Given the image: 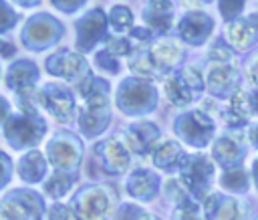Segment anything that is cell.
Here are the masks:
<instances>
[{
    "instance_id": "12",
    "label": "cell",
    "mask_w": 258,
    "mask_h": 220,
    "mask_svg": "<svg viewBox=\"0 0 258 220\" xmlns=\"http://www.w3.org/2000/svg\"><path fill=\"white\" fill-rule=\"evenodd\" d=\"M131 151L123 135H109L99 139L91 149V163L103 176H121L129 168Z\"/></svg>"
},
{
    "instance_id": "44",
    "label": "cell",
    "mask_w": 258,
    "mask_h": 220,
    "mask_svg": "<svg viewBox=\"0 0 258 220\" xmlns=\"http://www.w3.org/2000/svg\"><path fill=\"white\" fill-rule=\"evenodd\" d=\"M10 115H12V105H10V101L0 95V127H4V123L8 121Z\"/></svg>"
},
{
    "instance_id": "10",
    "label": "cell",
    "mask_w": 258,
    "mask_h": 220,
    "mask_svg": "<svg viewBox=\"0 0 258 220\" xmlns=\"http://www.w3.org/2000/svg\"><path fill=\"white\" fill-rule=\"evenodd\" d=\"M4 139L8 145L16 151L32 149L40 139L46 135L48 125L42 115H24V113H12L8 121L2 127Z\"/></svg>"
},
{
    "instance_id": "4",
    "label": "cell",
    "mask_w": 258,
    "mask_h": 220,
    "mask_svg": "<svg viewBox=\"0 0 258 220\" xmlns=\"http://www.w3.org/2000/svg\"><path fill=\"white\" fill-rule=\"evenodd\" d=\"M157 99L159 95L155 85L137 77H125L117 85L115 93V105L127 117H141L155 111Z\"/></svg>"
},
{
    "instance_id": "38",
    "label": "cell",
    "mask_w": 258,
    "mask_h": 220,
    "mask_svg": "<svg viewBox=\"0 0 258 220\" xmlns=\"http://www.w3.org/2000/svg\"><path fill=\"white\" fill-rule=\"evenodd\" d=\"M242 71H244L246 81L252 85V89H258V48L252 50V52L244 59Z\"/></svg>"
},
{
    "instance_id": "50",
    "label": "cell",
    "mask_w": 258,
    "mask_h": 220,
    "mask_svg": "<svg viewBox=\"0 0 258 220\" xmlns=\"http://www.w3.org/2000/svg\"><path fill=\"white\" fill-rule=\"evenodd\" d=\"M151 220H161V218L159 216H151Z\"/></svg>"
},
{
    "instance_id": "30",
    "label": "cell",
    "mask_w": 258,
    "mask_h": 220,
    "mask_svg": "<svg viewBox=\"0 0 258 220\" xmlns=\"http://www.w3.org/2000/svg\"><path fill=\"white\" fill-rule=\"evenodd\" d=\"M107 20L115 34H127L133 28V12L125 4H113L109 8Z\"/></svg>"
},
{
    "instance_id": "8",
    "label": "cell",
    "mask_w": 258,
    "mask_h": 220,
    "mask_svg": "<svg viewBox=\"0 0 258 220\" xmlns=\"http://www.w3.org/2000/svg\"><path fill=\"white\" fill-rule=\"evenodd\" d=\"M173 131L185 145L204 149L216 139V121L202 109H187L173 119Z\"/></svg>"
},
{
    "instance_id": "36",
    "label": "cell",
    "mask_w": 258,
    "mask_h": 220,
    "mask_svg": "<svg viewBox=\"0 0 258 220\" xmlns=\"http://www.w3.org/2000/svg\"><path fill=\"white\" fill-rule=\"evenodd\" d=\"M171 220H206L202 212V204H183V206H173L171 210Z\"/></svg>"
},
{
    "instance_id": "26",
    "label": "cell",
    "mask_w": 258,
    "mask_h": 220,
    "mask_svg": "<svg viewBox=\"0 0 258 220\" xmlns=\"http://www.w3.org/2000/svg\"><path fill=\"white\" fill-rule=\"evenodd\" d=\"M16 170H18V178L24 184H38V182L46 180L48 159L38 149H30V151H24L20 155V159L16 163Z\"/></svg>"
},
{
    "instance_id": "35",
    "label": "cell",
    "mask_w": 258,
    "mask_h": 220,
    "mask_svg": "<svg viewBox=\"0 0 258 220\" xmlns=\"http://www.w3.org/2000/svg\"><path fill=\"white\" fill-rule=\"evenodd\" d=\"M93 61H95L97 69H101L105 75H119V73H121V63H119V59L113 57L111 52H107L105 48H103V50H97Z\"/></svg>"
},
{
    "instance_id": "13",
    "label": "cell",
    "mask_w": 258,
    "mask_h": 220,
    "mask_svg": "<svg viewBox=\"0 0 258 220\" xmlns=\"http://www.w3.org/2000/svg\"><path fill=\"white\" fill-rule=\"evenodd\" d=\"M38 101L40 109H46L58 123L67 125L77 119V101L75 91L64 83H44L38 87Z\"/></svg>"
},
{
    "instance_id": "22",
    "label": "cell",
    "mask_w": 258,
    "mask_h": 220,
    "mask_svg": "<svg viewBox=\"0 0 258 220\" xmlns=\"http://www.w3.org/2000/svg\"><path fill=\"white\" fill-rule=\"evenodd\" d=\"M161 188V178L149 168H135L125 180V192L137 202H151Z\"/></svg>"
},
{
    "instance_id": "18",
    "label": "cell",
    "mask_w": 258,
    "mask_h": 220,
    "mask_svg": "<svg viewBox=\"0 0 258 220\" xmlns=\"http://www.w3.org/2000/svg\"><path fill=\"white\" fill-rule=\"evenodd\" d=\"M214 30V18L204 10H187L177 22V36L189 46H202Z\"/></svg>"
},
{
    "instance_id": "29",
    "label": "cell",
    "mask_w": 258,
    "mask_h": 220,
    "mask_svg": "<svg viewBox=\"0 0 258 220\" xmlns=\"http://www.w3.org/2000/svg\"><path fill=\"white\" fill-rule=\"evenodd\" d=\"M73 182H75V176L62 174V172H52V174L44 180V194H46L48 198H52L54 202H58L60 198H64V196L71 192Z\"/></svg>"
},
{
    "instance_id": "45",
    "label": "cell",
    "mask_w": 258,
    "mask_h": 220,
    "mask_svg": "<svg viewBox=\"0 0 258 220\" xmlns=\"http://www.w3.org/2000/svg\"><path fill=\"white\" fill-rule=\"evenodd\" d=\"M14 54H16V48H14L10 42L0 40V57H2V59H8V57H14Z\"/></svg>"
},
{
    "instance_id": "14",
    "label": "cell",
    "mask_w": 258,
    "mask_h": 220,
    "mask_svg": "<svg viewBox=\"0 0 258 220\" xmlns=\"http://www.w3.org/2000/svg\"><path fill=\"white\" fill-rule=\"evenodd\" d=\"M204 83L206 91L214 99H230L240 91L242 83V73L236 65V61H222V63H212L208 61V67L204 71Z\"/></svg>"
},
{
    "instance_id": "19",
    "label": "cell",
    "mask_w": 258,
    "mask_h": 220,
    "mask_svg": "<svg viewBox=\"0 0 258 220\" xmlns=\"http://www.w3.org/2000/svg\"><path fill=\"white\" fill-rule=\"evenodd\" d=\"M77 123H79L81 133L89 139L105 133V129L111 123L109 101H85V105L79 109Z\"/></svg>"
},
{
    "instance_id": "42",
    "label": "cell",
    "mask_w": 258,
    "mask_h": 220,
    "mask_svg": "<svg viewBox=\"0 0 258 220\" xmlns=\"http://www.w3.org/2000/svg\"><path fill=\"white\" fill-rule=\"evenodd\" d=\"M12 180V159L8 153L0 151V192L10 184Z\"/></svg>"
},
{
    "instance_id": "46",
    "label": "cell",
    "mask_w": 258,
    "mask_h": 220,
    "mask_svg": "<svg viewBox=\"0 0 258 220\" xmlns=\"http://www.w3.org/2000/svg\"><path fill=\"white\" fill-rule=\"evenodd\" d=\"M248 143L258 149V123L250 125V129H248Z\"/></svg>"
},
{
    "instance_id": "2",
    "label": "cell",
    "mask_w": 258,
    "mask_h": 220,
    "mask_svg": "<svg viewBox=\"0 0 258 220\" xmlns=\"http://www.w3.org/2000/svg\"><path fill=\"white\" fill-rule=\"evenodd\" d=\"M117 192L107 184H87L69 202L75 220H107L117 210Z\"/></svg>"
},
{
    "instance_id": "20",
    "label": "cell",
    "mask_w": 258,
    "mask_h": 220,
    "mask_svg": "<svg viewBox=\"0 0 258 220\" xmlns=\"http://www.w3.org/2000/svg\"><path fill=\"white\" fill-rule=\"evenodd\" d=\"M224 36L234 52H246L254 48L258 44V12L250 16H240L234 22L226 24Z\"/></svg>"
},
{
    "instance_id": "9",
    "label": "cell",
    "mask_w": 258,
    "mask_h": 220,
    "mask_svg": "<svg viewBox=\"0 0 258 220\" xmlns=\"http://www.w3.org/2000/svg\"><path fill=\"white\" fill-rule=\"evenodd\" d=\"M62 36H64V24L50 12L32 14L30 18H26L24 28L20 32V40L24 48L32 52H40L54 46Z\"/></svg>"
},
{
    "instance_id": "37",
    "label": "cell",
    "mask_w": 258,
    "mask_h": 220,
    "mask_svg": "<svg viewBox=\"0 0 258 220\" xmlns=\"http://www.w3.org/2000/svg\"><path fill=\"white\" fill-rule=\"evenodd\" d=\"M20 20V14L12 8V4L0 0V34L10 32Z\"/></svg>"
},
{
    "instance_id": "51",
    "label": "cell",
    "mask_w": 258,
    "mask_h": 220,
    "mask_svg": "<svg viewBox=\"0 0 258 220\" xmlns=\"http://www.w3.org/2000/svg\"><path fill=\"white\" fill-rule=\"evenodd\" d=\"M254 220H258V216H256V218H254Z\"/></svg>"
},
{
    "instance_id": "28",
    "label": "cell",
    "mask_w": 258,
    "mask_h": 220,
    "mask_svg": "<svg viewBox=\"0 0 258 220\" xmlns=\"http://www.w3.org/2000/svg\"><path fill=\"white\" fill-rule=\"evenodd\" d=\"M250 174L244 170V168H234V170H224L218 178V184L220 188L226 192V194H244L248 192L250 188Z\"/></svg>"
},
{
    "instance_id": "21",
    "label": "cell",
    "mask_w": 258,
    "mask_h": 220,
    "mask_svg": "<svg viewBox=\"0 0 258 220\" xmlns=\"http://www.w3.org/2000/svg\"><path fill=\"white\" fill-rule=\"evenodd\" d=\"M202 212L206 220H244L246 216L244 204L226 192H212L204 200Z\"/></svg>"
},
{
    "instance_id": "11",
    "label": "cell",
    "mask_w": 258,
    "mask_h": 220,
    "mask_svg": "<svg viewBox=\"0 0 258 220\" xmlns=\"http://www.w3.org/2000/svg\"><path fill=\"white\" fill-rule=\"evenodd\" d=\"M46 216L44 198L30 188H14L0 200V220H42Z\"/></svg>"
},
{
    "instance_id": "23",
    "label": "cell",
    "mask_w": 258,
    "mask_h": 220,
    "mask_svg": "<svg viewBox=\"0 0 258 220\" xmlns=\"http://www.w3.org/2000/svg\"><path fill=\"white\" fill-rule=\"evenodd\" d=\"M38 75H40V69L32 59H16L6 69L4 85H6V89H10L16 95V93H20L24 89L36 87Z\"/></svg>"
},
{
    "instance_id": "6",
    "label": "cell",
    "mask_w": 258,
    "mask_h": 220,
    "mask_svg": "<svg viewBox=\"0 0 258 220\" xmlns=\"http://www.w3.org/2000/svg\"><path fill=\"white\" fill-rule=\"evenodd\" d=\"M204 89H206L204 75L198 67L191 65H185L163 79V93L167 101L179 109H185L191 103H196L202 97Z\"/></svg>"
},
{
    "instance_id": "27",
    "label": "cell",
    "mask_w": 258,
    "mask_h": 220,
    "mask_svg": "<svg viewBox=\"0 0 258 220\" xmlns=\"http://www.w3.org/2000/svg\"><path fill=\"white\" fill-rule=\"evenodd\" d=\"M181 157H183L181 143L175 141V139H169V137H161L159 143L153 147V151L149 155L151 163L157 170H163V172H175L179 168Z\"/></svg>"
},
{
    "instance_id": "17",
    "label": "cell",
    "mask_w": 258,
    "mask_h": 220,
    "mask_svg": "<svg viewBox=\"0 0 258 220\" xmlns=\"http://www.w3.org/2000/svg\"><path fill=\"white\" fill-rule=\"evenodd\" d=\"M161 139V131L157 127V123L149 121V119H137L133 123H129L123 131V141L129 147L131 153H137L141 157H149L153 147L159 143Z\"/></svg>"
},
{
    "instance_id": "1",
    "label": "cell",
    "mask_w": 258,
    "mask_h": 220,
    "mask_svg": "<svg viewBox=\"0 0 258 220\" xmlns=\"http://www.w3.org/2000/svg\"><path fill=\"white\" fill-rule=\"evenodd\" d=\"M127 59L131 77L153 83L155 79H165L169 73L181 69L185 48L173 36H157L149 46L135 50Z\"/></svg>"
},
{
    "instance_id": "15",
    "label": "cell",
    "mask_w": 258,
    "mask_h": 220,
    "mask_svg": "<svg viewBox=\"0 0 258 220\" xmlns=\"http://www.w3.org/2000/svg\"><path fill=\"white\" fill-rule=\"evenodd\" d=\"M109 20L103 8H91L75 22V48L77 52H93L99 42L109 34Z\"/></svg>"
},
{
    "instance_id": "16",
    "label": "cell",
    "mask_w": 258,
    "mask_h": 220,
    "mask_svg": "<svg viewBox=\"0 0 258 220\" xmlns=\"http://www.w3.org/2000/svg\"><path fill=\"white\" fill-rule=\"evenodd\" d=\"M248 149H250V143L242 135L224 133V135H218L212 143V161L220 166L222 172L242 168L248 155Z\"/></svg>"
},
{
    "instance_id": "5",
    "label": "cell",
    "mask_w": 258,
    "mask_h": 220,
    "mask_svg": "<svg viewBox=\"0 0 258 220\" xmlns=\"http://www.w3.org/2000/svg\"><path fill=\"white\" fill-rule=\"evenodd\" d=\"M44 71L52 77H58V79L71 83L75 93H81L85 89V85L95 77L89 67V61L81 52L67 48V46H60L52 54L46 57Z\"/></svg>"
},
{
    "instance_id": "33",
    "label": "cell",
    "mask_w": 258,
    "mask_h": 220,
    "mask_svg": "<svg viewBox=\"0 0 258 220\" xmlns=\"http://www.w3.org/2000/svg\"><path fill=\"white\" fill-rule=\"evenodd\" d=\"M103 44H105V50L111 52L117 59L119 57H131L135 52L133 50V44L129 42V38L125 34H107L105 40H103Z\"/></svg>"
},
{
    "instance_id": "24",
    "label": "cell",
    "mask_w": 258,
    "mask_h": 220,
    "mask_svg": "<svg viewBox=\"0 0 258 220\" xmlns=\"http://www.w3.org/2000/svg\"><path fill=\"white\" fill-rule=\"evenodd\" d=\"M220 117L228 127H234V129L248 125L250 119L254 117L252 103H250V91L240 89L236 95H232L226 101V105L220 109Z\"/></svg>"
},
{
    "instance_id": "47",
    "label": "cell",
    "mask_w": 258,
    "mask_h": 220,
    "mask_svg": "<svg viewBox=\"0 0 258 220\" xmlns=\"http://www.w3.org/2000/svg\"><path fill=\"white\" fill-rule=\"evenodd\" d=\"M250 178H252V184L258 192V157L252 159V168H250Z\"/></svg>"
},
{
    "instance_id": "43",
    "label": "cell",
    "mask_w": 258,
    "mask_h": 220,
    "mask_svg": "<svg viewBox=\"0 0 258 220\" xmlns=\"http://www.w3.org/2000/svg\"><path fill=\"white\" fill-rule=\"evenodd\" d=\"M54 8H58L60 12H64V14H73V12H77L79 8H83L87 2L85 0H52L50 2Z\"/></svg>"
},
{
    "instance_id": "3",
    "label": "cell",
    "mask_w": 258,
    "mask_h": 220,
    "mask_svg": "<svg viewBox=\"0 0 258 220\" xmlns=\"http://www.w3.org/2000/svg\"><path fill=\"white\" fill-rule=\"evenodd\" d=\"M177 180L183 184L187 194L198 202L204 204V200L214 192L212 184L216 178V163L212 157L196 151V153H183L179 168H177Z\"/></svg>"
},
{
    "instance_id": "49",
    "label": "cell",
    "mask_w": 258,
    "mask_h": 220,
    "mask_svg": "<svg viewBox=\"0 0 258 220\" xmlns=\"http://www.w3.org/2000/svg\"><path fill=\"white\" fill-rule=\"evenodd\" d=\"M40 2H18V6H22V8H30V6H38Z\"/></svg>"
},
{
    "instance_id": "48",
    "label": "cell",
    "mask_w": 258,
    "mask_h": 220,
    "mask_svg": "<svg viewBox=\"0 0 258 220\" xmlns=\"http://www.w3.org/2000/svg\"><path fill=\"white\" fill-rule=\"evenodd\" d=\"M250 103H252L254 115H258V89H252V91H250Z\"/></svg>"
},
{
    "instance_id": "7",
    "label": "cell",
    "mask_w": 258,
    "mask_h": 220,
    "mask_svg": "<svg viewBox=\"0 0 258 220\" xmlns=\"http://www.w3.org/2000/svg\"><path fill=\"white\" fill-rule=\"evenodd\" d=\"M85 145L81 137L69 129H58L46 141V159L54 168V172H62L75 176L83 163Z\"/></svg>"
},
{
    "instance_id": "31",
    "label": "cell",
    "mask_w": 258,
    "mask_h": 220,
    "mask_svg": "<svg viewBox=\"0 0 258 220\" xmlns=\"http://www.w3.org/2000/svg\"><path fill=\"white\" fill-rule=\"evenodd\" d=\"M163 188H165V198H167L173 206H183V204L196 202V200L187 194V190L183 188V184H181L177 178L165 180V182H163ZM196 204H198V202H196Z\"/></svg>"
},
{
    "instance_id": "41",
    "label": "cell",
    "mask_w": 258,
    "mask_h": 220,
    "mask_svg": "<svg viewBox=\"0 0 258 220\" xmlns=\"http://www.w3.org/2000/svg\"><path fill=\"white\" fill-rule=\"evenodd\" d=\"M73 218V212L69 208V204H62V202H54L46 208V216L44 220H71Z\"/></svg>"
},
{
    "instance_id": "34",
    "label": "cell",
    "mask_w": 258,
    "mask_h": 220,
    "mask_svg": "<svg viewBox=\"0 0 258 220\" xmlns=\"http://www.w3.org/2000/svg\"><path fill=\"white\" fill-rule=\"evenodd\" d=\"M151 212L133 202H121L113 214V220H151Z\"/></svg>"
},
{
    "instance_id": "40",
    "label": "cell",
    "mask_w": 258,
    "mask_h": 220,
    "mask_svg": "<svg viewBox=\"0 0 258 220\" xmlns=\"http://www.w3.org/2000/svg\"><path fill=\"white\" fill-rule=\"evenodd\" d=\"M208 61L212 63H222V61H234V50L226 44V42H216L210 52H208Z\"/></svg>"
},
{
    "instance_id": "25",
    "label": "cell",
    "mask_w": 258,
    "mask_h": 220,
    "mask_svg": "<svg viewBox=\"0 0 258 220\" xmlns=\"http://www.w3.org/2000/svg\"><path fill=\"white\" fill-rule=\"evenodd\" d=\"M141 18L145 26L157 34V36H167L171 22H173V4L171 2H145Z\"/></svg>"
},
{
    "instance_id": "32",
    "label": "cell",
    "mask_w": 258,
    "mask_h": 220,
    "mask_svg": "<svg viewBox=\"0 0 258 220\" xmlns=\"http://www.w3.org/2000/svg\"><path fill=\"white\" fill-rule=\"evenodd\" d=\"M16 107L24 115H40V101H38V87L24 89L16 93Z\"/></svg>"
},
{
    "instance_id": "39",
    "label": "cell",
    "mask_w": 258,
    "mask_h": 220,
    "mask_svg": "<svg viewBox=\"0 0 258 220\" xmlns=\"http://www.w3.org/2000/svg\"><path fill=\"white\" fill-rule=\"evenodd\" d=\"M244 2H218V10H220V16L226 20V24L234 22L236 18H240L242 10H244Z\"/></svg>"
}]
</instances>
